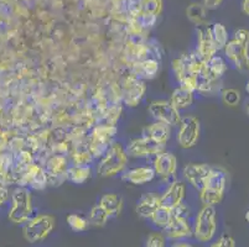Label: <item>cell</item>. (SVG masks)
I'll return each mask as SVG.
<instances>
[{
    "label": "cell",
    "instance_id": "obj_18",
    "mask_svg": "<svg viewBox=\"0 0 249 247\" xmlns=\"http://www.w3.org/2000/svg\"><path fill=\"white\" fill-rule=\"evenodd\" d=\"M226 57L234 65L239 72H249V49L238 44L237 41H228L223 49Z\"/></svg>",
    "mask_w": 249,
    "mask_h": 247
},
{
    "label": "cell",
    "instance_id": "obj_38",
    "mask_svg": "<svg viewBox=\"0 0 249 247\" xmlns=\"http://www.w3.org/2000/svg\"><path fill=\"white\" fill-rule=\"evenodd\" d=\"M138 22H139L140 26L144 29V30H150L156 25L158 20H159V16H155V15H151V14H144L140 13L137 16Z\"/></svg>",
    "mask_w": 249,
    "mask_h": 247
},
{
    "label": "cell",
    "instance_id": "obj_25",
    "mask_svg": "<svg viewBox=\"0 0 249 247\" xmlns=\"http://www.w3.org/2000/svg\"><path fill=\"white\" fill-rule=\"evenodd\" d=\"M195 100V93L191 90L186 89V88L178 85V88H175L170 97V101L178 109V110H186L190 106L194 104Z\"/></svg>",
    "mask_w": 249,
    "mask_h": 247
},
{
    "label": "cell",
    "instance_id": "obj_39",
    "mask_svg": "<svg viewBox=\"0 0 249 247\" xmlns=\"http://www.w3.org/2000/svg\"><path fill=\"white\" fill-rule=\"evenodd\" d=\"M178 84H180L181 87L191 90V92L196 93L198 85V76H195V74H186V76L181 79Z\"/></svg>",
    "mask_w": 249,
    "mask_h": 247
},
{
    "label": "cell",
    "instance_id": "obj_24",
    "mask_svg": "<svg viewBox=\"0 0 249 247\" xmlns=\"http://www.w3.org/2000/svg\"><path fill=\"white\" fill-rule=\"evenodd\" d=\"M99 205L106 210L109 219L113 217H118L123 212L124 201L121 196H118L115 193H107L102 196L101 200H99Z\"/></svg>",
    "mask_w": 249,
    "mask_h": 247
},
{
    "label": "cell",
    "instance_id": "obj_8",
    "mask_svg": "<svg viewBox=\"0 0 249 247\" xmlns=\"http://www.w3.org/2000/svg\"><path fill=\"white\" fill-rule=\"evenodd\" d=\"M148 113L151 119L176 128L181 120V112L170 100H155L149 105Z\"/></svg>",
    "mask_w": 249,
    "mask_h": 247
},
{
    "label": "cell",
    "instance_id": "obj_45",
    "mask_svg": "<svg viewBox=\"0 0 249 247\" xmlns=\"http://www.w3.org/2000/svg\"><path fill=\"white\" fill-rule=\"evenodd\" d=\"M242 10L246 15L249 16V0H243V3H242Z\"/></svg>",
    "mask_w": 249,
    "mask_h": 247
},
{
    "label": "cell",
    "instance_id": "obj_26",
    "mask_svg": "<svg viewBox=\"0 0 249 247\" xmlns=\"http://www.w3.org/2000/svg\"><path fill=\"white\" fill-rule=\"evenodd\" d=\"M92 173H93V169H92L90 165H88V166H76V165H72V166L69 167L66 172L67 181H70V182L76 185L85 184V183H87L92 178Z\"/></svg>",
    "mask_w": 249,
    "mask_h": 247
},
{
    "label": "cell",
    "instance_id": "obj_1",
    "mask_svg": "<svg viewBox=\"0 0 249 247\" xmlns=\"http://www.w3.org/2000/svg\"><path fill=\"white\" fill-rule=\"evenodd\" d=\"M228 174L221 167H212L202 188L198 190L202 205H218L223 200L227 188Z\"/></svg>",
    "mask_w": 249,
    "mask_h": 247
},
{
    "label": "cell",
    "instance_id": "obj_27",
    "mask_svg": "<svg viewBox=\"0 0 249 247\" xmlns=\"http://www.w3.org/2000/svg\"><path fill=\"white\" fill-rule=\"evenodd\" d=\"M186 16L196 26L208 25V9L201 3H192L187 6Z\"/></svg>",
    "mask_w": 249,
    "mask_h": 247
},
{
    "label": "cell",
    "instance_id": "obj_6",
    "mask_svg": "<svg viewBox=\"0 0 249 247\" xmlns=\"http://www.w3.org/2000/svg\"><path fill=\"white\" fill-rule=\"evenodd\" d=\"M117 132V125H110L107 122L99 124L93 129L89 136V144L87 148L89 149V152L94 158H101L107 152L110 145L114 142Z\"/></svg>",
    "mask_w": 249,
    "mask_h": 247
},
{
    "label": "cell",
    "instance_id": "obj_30",
    "mask_svg": "<svg viewBox=\"0 0 249 247\" xmlns=\"http://www.w3.org/2000/svg\"><path fill=\"white\" fill-rule=\"evenodd\" d=\"M87 219L88 221H89V226L103 228V226L107 225L108 220H109V216H108V214L106 213V210H104L99 204H97V205L92 207Z\"/></svg>",
    "mask_w": 249,
    "mask_h": 247
},
{
    "label": "cell",
    "instance_id": "obj_34",
    "mask_svg": "<svg viewBox=\"0 0 249 247\" xmlns=\"http://www.w3.org/2000/svg\"><path fill=\"white\" fill-rule=\"evenodd\" d=\"M221 95L223 103L228 106L238 105L239 101H241V93H239V90L233 89V88L221 90Z\"/></svg>",
    "mask_w": 249,
    "mask_h": 247
},
{
    "label": "cell",
    "instance_id": "obj_10",
    "mask_svg": "<svg viewBox=\"0 0 249 247\" xmlns=\"http://www.w3.org/2000/svg\"><path fill=\"white\" fill-rule=\"evenodd\" d=\"M18 184L29 187L31 190H44L49 185V177L44 167L33 162L22 169Z\"/></svg>",
    "mask_w": 249,
    "mask_h": 247
},
{
    "label": "cell",
    "instance_id": "obj_33",
    "mask_svg": "<svg viewBox=\"0 0 249 247\" xmlns=\"http://www.w3.org/2000/svg\"><path fill=\"white\" fill-rule=\"evenodd\" d=\"M140 10L144 14L160 16L164 10V0H140Z\"/></svg>",
    "mask_w": 249,
    "mask_h": 247
},
{
    "label": "cell",
    "instance_id": "obj_40",
    "mask_svg": "<svg viewBox=\"0 0 249 247\" xmlns=\"http://www.w3.org/2000/svg\"><path fill=\"white\" fill-rule=\"evenodd\" d=\"M212 247H234L235 240L231 235L223 234L218 237L214 242L211 244Z\"/></svg>",
    "mask_w": 249,
    "mask_h": 247
},
{
    "label": "cell",
    "instance_id": "obj_5",
    "mask_svg": "<svg viewBox=\"0 0 249 247\" xmlns=\"http://www.w3.org/2000/svg\"><path fill=\"white\" fill-rule=\"evenodd\" d=\"M56 228V217L52 214L34 215L22 226V236L29 244H38L50 237Z\"/></svg>",
    "mask_w": 249,
    "mask_h": 247
},
{
    "label": "cell",
    "instance_id": "obj_43",
    "mask_svg": "<svg viewBox=\"0 0 249 247\" xmlns=\"http://www.w3.org/2000/svg\"><path fill=\"white\" fill-rule=\"evenodd\" d=\"M223 0H202V4L208 9V10H214L219 8Z\"/></svg>",
    "mask_w": 249,
    "mask_h": 247
},
{
    "label": "cell",
    "instance_id": "obj_19",
    "mask_svg": "<svg viewBox=\"0 0 249 247\" xmlns=\"http://www.w3.org/2000/svg\"><path fill=\"white\" fill-rule=\"evenodd\" d=\"M171 135H173L171 126L165 124V122L155 121V120H154L153 124L142 129V137H145L153 144L161 145V146H166V144L171 139Z\"/></svg>",
    "mask_w": 249,
    "mask_h": 247
},
{
    "label": "cell",
    "instance_id": "obj_47",
    "mask_svg": "<svg viewBox=\"0 0 249 247\" xmlns=\"http://www.w3.org/2000/svg\"><path fill=\"white\" fill-rule=\"evenodd\" d=\"M246 90H247V93L249 94V81H248V83H247V85H246Z\"/></svg>",
    "mask_w": 249,
    "mask_h": 247
},
{
    "label": "cell",
    "instance_id": "obj_3",
    "mask_svg": "<svg viewBox=\"0 0 249 247\" xmlns=\"http://www.w3.org/2000/svg\"><path fill=\"white\" fill-rule=\"evenodd\" d=\"M129 156L126 155L125 146L119 141H115L110 145L108 151L101 157V161L97 165V174L104 178H110L118 174H122L128 166Z\"/></svg>",
    "mask_w": 249,
    "mask_h": 247
},
{
    "label": "cell",
    "instance_id": "obj_36",
    "mask_svg": "<svg viewBox=\"0 0 249 247\" xmlns=\"http://www.w3.org/2000/svg\"><path fill=\"white\" fill-rule=\"evenodd\" d=\"M93 160L94 157L89 152V149L87 148L85 151H81V152L73 153V156H72V165H76V166H88Z\"/></svg>",
    "mask_w": 249,
    "mask_h": 247
},
{
    "label": "cell",
    "instance_id": "obj_28",
    "mask_svg": "<svg viewBox=\"0 0 249 247\" xmlns=\"http://www.w3.org/2000/svg\"><path fill=\"white\" fill-rule=\"evenodd\" d=\"M222 90V84L219 79H211L206 77L198 76V85L196 93H200L201 95H212L217 94Z\"/></svg>",
    "mask_w": 249,
    "mask_h": 247
},
{
    "label": "cell",
    "instance_id": "obj_15",
    "mask_svg": "<svg viewBox=\"0 0 249 247\" xmlns=\"http://www.w3.org/2000/svg\"><path fill=\"white\" fill-rule=\"evenodd\" d=\"M126 155L133 158H153L158 153L165 151V146L153 144L145 137H137L128 142L125 146Z\"/></svg>",
    "mask_w": 249,
    "mask_h": 247
},
{
    "label": "cell",
    "instance_id": "obj_32",
    "mask_svg": "<svg viewBox=\"0 0 249 247\" xmlns=\"http://www.w3.org/2000/svg\"><path fill=\"white\" fill-rule=\"evenodd\" d=\"M66 223L70 226V229L74 232H83V231L88 230V228H89V221H88L87 217L81 214H76V213L67 215Z\"/></svg>",
    "mask_w": 249,
    "mask_h": 247
},
{
    "label": "cell",
    "instance_id": "obj_29",
    "mask_svg": "<svg viewBox=\"0 0 249 247\" xmlns=\"http://www.w3.org/2000/svg\"><path fill=\"white\" fill-rule=\"evenodd\" d=\"M171 217H173V212H171V209L160 205V207L154 212V214L151 215V217L149 220L153 223V225L155 226L156 229L162 230V229L170 223Z\"/></svg>",
    "mask_w": 249,
    "mask_h": 247
},
{
    "label": "cell",
    "instance_id": "obj_16",
    "mask_svg": "<svg viewBox=\"0 0 249 247\" xmlns=\"http://www.w3.org/2000/svg\"><path fill=\"white\" fill-rule=\"evenodd\" d=\"M196 33H197V45H196L195 53L197 54L203 62H207L217 53L216 45H214L213 37H212L211 26H208V25L197 26Z\"/></svg>",
    "mask_w": 249,
    "mask_h": 247
},
{
    "label": "cell",
    "instance_id": "obj_42",
    "mask_svg": "<svg viewBox=\"0 0 249 247\" xmlns=\"http://www.w3.org/2000/svg\"><path fill=\"white\" fill-rule=\"evenodd\" d=\"M9 198H10V193H9L8 187L5 183L0 182V209L3 208V205H5Z\"/></svg>",
    "mask_w": 249,
    "mask_h": 247
},
{
    "label": "cell",
    "instance_id": "obj_46",
    "mask_svg": "<svg viewBox=\"0 0 249 247\" xmlns=\"http://www.w3.org/2000/svg\"><path fill=\"white\" fill-rule=\"evenodd\" d=\"M246 220L249 223V210H248V212H247V214H246Z\"/></svg>",
    "mask_w": 249,
    "mask_h": 247
},
{
    "label": "cell",
    "instance_id": "obj_17",
    "mask_svg": "<svg viewBox=\"0 0 249 247\" xmlns=\"http://www.w3.org/2000/svg\"><path fill=\"white\" fill-rule=\"evenodd\" d=\"M212 167L207 163H187L182 168V178L195 190H200Z\"/></svg>",
    "mask_w": 249,
    "mask_h": 247
},
{
    "label": "cell",
    "instance_id": "obj_2",
    "mask_svg": "<svg viewBox=\"0 0 249 247\" xmlns=\"http://www.w3.org/2000/svg\"><path fill=\"white\" fill-rule=\"evenodd\" d=\"M34 216L33 192L29 187L19 185L11 192L8 219L15 225H24Z\"/></svg>",
    "mask_w": 249,
    "mask_h": 247
},
{
    "label": "cell",
    "instance_id": "obj_7",
    "mask_svg": "<svg viewBox=\"0 0 249 247\" xmlns=\"http://www.w3.org/2000/svg\"><path fill=\"white\" fill-rule=\"evenodd\" d=\"M201 137V121L194 115L181 117L176 131V142L183 149H190L198 144Z\"/></svg>",
    "mask_w": 249,
    "mask_h": 247
},
{
    "label": "cell",
    "instance_id": "obj_14",
    "mask_svg": "<svg viewBox=\"0 0 249 247\" xmlns=\"http://www.w3.org/2000/svg\"><path fill=\"white\" fill-rule=\"evenodd\" d=\"M187 193V185L185 181L174 180L170 182L166 189L160 194V203L162 207L175 209L176 207L185 203Z\"/></svg>",
    "mask_w": 249,
    "mask_h": 247
},
{
    "label": "cell",
    "instance_id": "obj_11",
    "mask_svg": "<svg viewBox=\"0 0 249 247\" xmlns=\"http://www.w3.org/2000/svg\"><path fill=\"white\" fill-rule=\"evenodd\" d=\"M161 231L170 241L191 240L192 235H194V232H192V223L190 221V217L175 214H173L170 223Z\"/></svg>",
    "mask_w": 249,
    "mask_h": 247
},
{
    "label": "cell",
    "instance_id": "obj_20",
    "mask_svg": "<svg viewBox=\"0 0 249 247\" xmlns=\"http://www.w3.org/2000/svg\"><path fill=\"white\" fill-rule=\"evenodd\" d=\"M155 171L153 166H140L129 168L122 173V180L133 185H144L155 180Z\"/></svg>",
    "mask_w": 249,
    "mask_h": 247
},
{
    "label": "cell",
    "instance_id": "obj_22",
    "mask_svg": "<svg viewBox=\"0 0 249 247\" xmlns=\"http://www.w3.org/2000/svg\"><path fill=\"white\" fill-rule=\"evenodd\" d=\"M160 205H161V203H160V194L145 193L144 196L140 197V199L138 200L135 212L142 219H150L151 215L154 214V212Z\"/></svg>",
    "mask_w": 249,
    "mask_h": 247
},
{
    "label": "cell",
    "instance_id": "obj_44",
    "mask_svg": "<svg viewBox=\"0 0 249 247\" xmlns=\"http://www.w3.org/2000/svg\"><path fill=\"white\" fill-rule=\"evenodd\" d=\"M171 246L174 247H190L192 246V244L190 242V240H178V241H173V244H171Z\"/></svg>",
    "mask_w": 249,
    "mask_h": 247
},
{
    "label": "cell",
    "instance_id": "obj_21",
    "mask_svg": "<svg viewBox=\"0 0 249 247\" xmlns=\"http://www.w3.org/2000/svg\"><path fill=\"white\" fill-rule=\"evenodd\" d=\"M160 71V62L158 58L149 57L142 61L133 63L132 73L144 81H151L155 78Z\"/></svg>",
    "mask_w": 249,
    "mask_h": 247
},
{
    "label": "cell",
    "instance_id": "obj_9",
    "mask_svg": "<svg viewBox=\"0 0 249 247\" xmlns=\"http://www.w3.org/2000/svg\"><path fill=\"white\" fill-rule=\"evenodd\" d=\"M146 93V84L144 79H140L139 77L130 74L125 79L122 90V98L123 103L129 108H137L140 105Z\"/></svg>",
    "mask_w": 249,
    "mask_h": 247
},
{
    "label": "cell",
    "instance_id": "obj_37",
    "mask_svg": "<svg viewBox=\"0 0 249 247\" xmlns=\"http://www.w3.org/2000/svg\"><path fill=\"white\" fill-rule=\"evenodd\" d=\"M171 71H173V74L174 77H175L176 82L180 83L181 79L187 74L186 66H185L182 57L175 58V60L173 61V63H171Z\"/></svg>",
    "mask_w": 249,
    "mask_h": 247
},
{
    "label": "cell",
    "instance_id": "obj_13",
    "mask_svg": "<svg viewBox=\"0 0 249 247\" xmlns=\"http://www.w3.org/2000/svg\"><path fill=\"white\" fill-rule=\"evenodd\" d=\"M156 177L161 181H171L178 172V157L173 152L162 151L153 157L151 163Z\"/></svg>",
    "mask_w": 249,
    "mask_h": 247
},
{
    "label": "cell",
    "instance_id": "obj_23",
    "mask_svg": "<svg viewBox=\"0 0 249 247\" xmlns=\"http://www.w3.org/2000/svg\"><path fill=\"white\" fill-rule=\"evenodd\" d=\"M228 66L225 58L221 56L214 54L211 60L205 62V66L202 68V72L200 73V77H206L211 79H221L223 74L227 72Z\"/></svg>",
    "mask_w": 249,
    "mask_h": 247
},
{
    "label": "cell",
    "instance_id": "obj_41",
    "mask_svg": "<svg viewBox=\"0 0 249 247\" xmlns=\"http://www.w3.org/2000/svg\"><path fill=\"white\" fill-rule=\"evenodd\" d=\"M233 40L249 49V31L246 29H239V30L235 31Z\"/></svg>",
    "mask_w": 249,
    "mask_h": 247
},
{
    "label": "cell",
    "instance_id": "obj_4",
    "mask_svg": "<svg viewBox=\"0 0 249 247\" xmlns=\"http://www.w3.org/2000/svg\"><path fill=\"white\" fill-rule=\"evenodd\" d=\"M217 212L213 205H202L192 223V239L201 244L213 241L217 234Z\"/></svg>",
    "mask_w": 249,
    "mask_h": 247
},
{
    "label": "cell",
    "instance_id": "obj_35",
    "mask_svg": "<svg viewBox=\"0 0 249 247\" xmlns=\"http://www.w3.org/2000/svg\"><path fill=\"white\" fill-rule=\"evenodd\" d=\"M166 236L164 235L162 231H156V232H151L149 236L146 237L145 246L146 247H164L166 246Z\"/></svg>",
    "mask_w": 249,
    "mask_h": 247
},
{
    "label": "cell",
    "instance_id": "obj_48",
    "mask_svg": "<svg viewBox=\"0 0 249 247\" xmlns=\"http://www.w3.org/2000/svg\"><path fill=\"white\" fill-rule=\"evenodd\" d=\"M247 113H248V114H249V108H247Z\"/></svg>",
    "mask_w": 249,
    "mask_h": 247
},
{
    "label": "cell",
    "instance_id": "obj_12",
    "mask_svg": "<svg viewBox=\"0 0 249 247\" xmlns=\"http://www.w3.org/2000/svg\"><path fill=\"white\" fill-rule=\"evenodd\" d=\"M70 167L69 160L66 156L56 153L51 156L45 163V171L49 177V185H61L67 181V169Z\"/></svg>",
    "mask_w": 249,
    "mask_h": 247
},
{
    "label": "cell",
    "instance_id": "obj_31",
    "mask_svg": "<svg viewBox=\"0 0 249 247\" xmlns=\"http://www.w3.org/2000/svg\"><path fill=\"white\" fill-rule=\"evenodd\" d=\"M211 33L217 51L225 49L228 42V31L225 25L221 24V22H216L211 26Z\"/></svg>",
    "mask_w": 249,
    "mask_h": 247
}]
</instances>
